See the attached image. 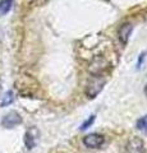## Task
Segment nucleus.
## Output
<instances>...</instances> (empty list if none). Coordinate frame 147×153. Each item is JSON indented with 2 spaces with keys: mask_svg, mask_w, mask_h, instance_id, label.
I'll list each match as a JSON object with an SVG mask.
<instances>
[{
  "mask_svg": "<svg viewBox=\"0 0 147 153\" xmlns=\"http://www.w3.org/2000/svg\"><path fill=\"white\" fill-rule=\"evenodd\" d=\"M127 153H145V143L138 137H134L127 143Z\"/></svg>",
  "mask_w": 147,
  "mask_h": 153,
  "instance_id": "nucleus-5",
  "label": "nucleus"
},
{
  "mask_svg": "<svg viewBox=\"0 0 147 153\" xmlns=\"http://www.w3.org/2000/svg\"><path fill=\"white\" fill-rule=\"evenodd\" d=\"M0 89H1V88H0Z\"/></svg>",
  "mask_w": 147,
  "mask_h": 153,
  "instance_id": "nucleus-13",
  "label": "nucleus"
},
{
  "mask_svg": "<svg viewBox=\"0 0 147 153\" xmlns=\"http://www.w3.org/2000/svg\"><path fill=\"white\" fill-rule=\"evenodd\" d=\"M132 31H133V26H132L131 23H124V25L119 28V31H118V37H119V40L124 45L128 42V40H129Z\"/></svg>",
  "mask_w": 147,
  "mask_h": 153,
  "instance_id": "nucleus-6",
  "label": "nucleus"
},
{
  "mask_svg": "<svg viewBox=\"0 0 147 153\" xmlns=\"http://www.w3.org/2000/svg\"><path fill=\"white\" fill-rule=\"evenodd\" d=\"M104 142H105V138H104L101 134H96V133H92V134H88L83 138V144L86 146L87 148H100Z\"/></svg>",
  "mask_w": 147,
  "mask_h": 153,
  "instance_id": "nucleus-4",
  "label": "nucleus"
},
{
  "mask_svg": "<svg viewBox=\"0 0 147 153\" xmlns=\"http://www.w3.org/2000/svg\"><path fill=\"white\" fill-rule=\"evenodd\" d=\"M137 129H140V130L147 133V115L143 117H141L138 121H137Z\"/></svg>",
  "mask_w": 147,
  "mask_h": 153,
  "instance_id": "nucleus-9",
  "label": "nucleus"
},
{
  "mask_svg": "<svg viewBox=\"0 0 147 153\" xmlns=\"http://www.w3.org/2000/svg\"><path fill=\"white\" fill-rule=\"evenodd\" d=\"M106 80L102 76H95V78L88 83L87 89H86V94L90 98H95L102 91L104 85H105Z\"/></svg>",
  "mask_w": 147,
  "mask_h": 153,
  "instance_id": "nucleus-1",
  "label": "nucleus"
},
{
  "mask_svg": "<svg viewBox=\"0 0 147 153\" xmlns=\"http://www.w3.org/2000/svg\"><path fill=\"white\" fill-rule=\"evenodd\" d=\"M22 123V117L21 115L18 114L17 111H10L8 112L5 116L3 117L1 120V125L5 128V129H13L14 126L19 125V124Z\"/></svg>",
  "mask_w": 147,
  "mask_h": 153,
  "instance_id": "nucleus-3",
  "label": "nucleus"
},
{
  "mask_svg": "<svg viewBox=\"0 0 147 153\" xmlns=\"http://www.w3.org/2000/svg\"><path fill=\"white\" fill-rule=\"evenodd\" d=\"M13 101H14V93L12 92V91H8V92L3 96V100H1V102H0V106L1 107L9 106Z\"/></svg>",
  "mask_w": 147,
  "mask_h": 153,
  "instance_id": "nucleus-8",
  "label": "nucleus"
},
{
  "mask_svg": "<svg viewBox=\"0 0 147 153\" xmlns=\"http://www.w3.org/2000/svg\"><path fill=\"white\" fill-rule=\"evenodd\" d=\"M145 57H146V52H142V54L140 55L138 57V61H137V68H142V64H143V60H145Z\"/></svg>",
  "mask_w": 147,
  "mask_h": 153,
  "instance_id": "nucleus-11",
  "label": "nucleus"
},
{
  "mask_svg": "<svg viewBox=\"0 0 147 153\" xmlns=\"http://www.w3.org/2000/svg\"><path fill=\"white\" fill-rule=\"evenodd\" d=\"M40 138V130L35 126H31L27 129V131L25 134V146L27 149H32L39 142Z\"/></svg>",
  "mask_w": 147,
  "mask_h": 153,
  "instance_id": "nucleus-2",
  "label": "nucleus"
},
{
  "mask_svg": "<svg viewBox=\"0 0 147 153\" xmlns=\"http://www.w3.org/2000/svg\"><path fill=\"white\" fill-rule=\"evenodd\" d=\"M95 119H96V116L95 115H92V116H90V119L88 120H86L83 124H82V126H81V130H86L87 128H90L93 124V121H95Z\"/></svg>",
  "mask_w": 147,
  "mask_h": 153,
  "instance_id": "nucleus-10",
  "label": "nucleus"
},
{
  "mask_svg": "<svg viewBox=\"0 0 147 153\" xmlns=\"http://www.w3.org/2000/svg\"><path fill=\"white\" fill-rule=\"evenodd\" d=\"M145 93L147 94V85H146V89H145Z\"/></svg>",
  "mask_w": 147,
  "mask_h": 153,
  "instance_id": "nucleus-12",
  "label": "nucleus"
},
{
  "mask_svg": "<svg viewBox=\"0 0 147 153\" xmlns=\"http://www.w3.org/2000/svg\"><path fill=\"white\" fill-rule=\"evenodd\" d=\"M13 0H0V16L7 14L12 9Z\"/></svg>",
  "mask_w": 147,
  "mask_h": 153,
  "instance_id": "nucleus-7",
  "label": "nucleus"
}]
</instances>
